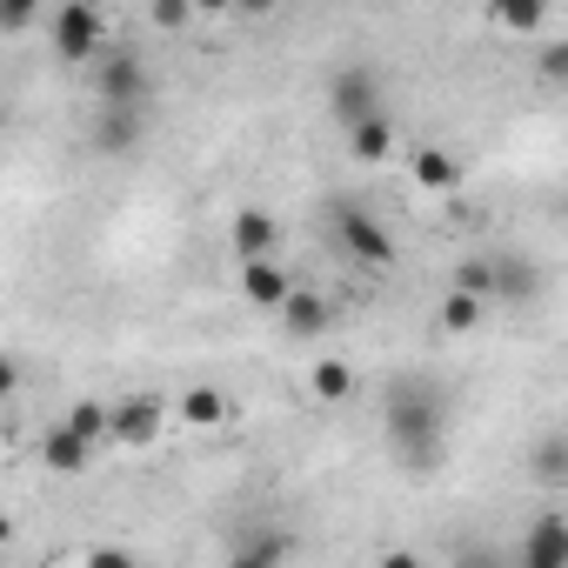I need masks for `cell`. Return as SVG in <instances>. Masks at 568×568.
<instances>
[{"mask_svg":"<svg viewBox=\"0 0 568 568\" xmlns=\"http://www.w3.org/2000/svg\"><path fill=\"white\" fill-rule=\"evenodd\" d=\"M382 435L408 475H435L448 455V395L428 375H395L382 395Z\"/></svg>","mask_w":568,"mask_h":568,"instance_id":"obj_1","label":"cell"},{"mask_svg":"<svg viewBox=\"0 0 568 568\" xmlns=\"http://www.w3.org/2000/svg\"><path fill=\"white\" fill-rule=\"evenodd\" d=\"M48 34H54V61H68V68H94L101 48H108V14L88 8V0H61V8L48 14Z\"/></svg>","mask_w":568,"mask_h":568,"instance_id":"obj_2","label":"cell"},{"mask_svg":"<svg viewBox=\"0 0 568 568\" xmlns=\"http://www.w3.org/2000/svg\"><path fill=\"white\" fill-rule=\"evenodd\" d=\"M335 247H342L348 261H362V267H388V261H395V234H388L368 207H355V201L335 207Z\"/></svg>","mask_w":568,"mask_h":568,"instance_id":"obj_3","label":"cell"},{"mask_svg":"<svg viewBox=\"0 0 568 568\" xmlns=\"http://www.w3.org/2000/svg\"><path fill=\"white\" fill-rule=\"evenodd\" d=\"M328 114H335L342 128H355V121L382 114V74H375L368 61L335 68V74H328Z\"/></svg>","mask_w":568,"mask_h":568,"instance_id":"obj_4","label":"cell"},{"mask_svg":"<svg viewBox=\"0 0 568 568\" xmlns=\"http://www.w3.org/2000/svg\"><path fill=\"white\" fill-rule=\"evenodd\" d=\"M148 61L134 48H101L94 61V101H148Z\"/></svg>","mask_w":568,"mask_h":568,"instance_id":"obj_5","label":"cell"},{"mask_svg":"<svg viewBox=\"0 0 568 568\" xmlns=\"http://www.w3.org/2000/svg\"><path fill=\"white\" fill-rule=\"evenodd\" d=\"M168 415H174L168 395H128V402H114V448H148V442H161Z\"/></svg>","mask_w":568,"mask_h":568,"instance_id":"obj_6","label":"cell"},{"mask_svg":"<svg viewBox=\"0 0 568 568\" xmlns=\"http://www.w3.org/2000/svg\"><path fill=\"white\" fill-rule=\"evenodd\" d=\"M148 134V101H101L94 114V148L101 154H134Z\"/></svg>","mask_w":568,"mask_h":568,"instance_id":"obj_7","label":"cell"},{"mask_svg":"<svg viewBox=\"0 0 568 568\" xmlns=\"http://www.w3.org/2000/svg\"><path fill=\"white\" fill-rule=\"evenodd\" d=\"M535 295H541V267L528 254H515V247H495V302L501 308H521Z\"/></svg>","mask_w":568,"mask_h":568,"instance_id":"obj_8","label":"cell"},{"mask_svg":"<svg viewBox=\"0 0 568 568\" xmlns=\"http://www.w3.org/2000/svg\"><path fill=\"white\" fill-rule=\"evenodd\" d=\"M94 448H101V442H88V435H81V428L68 422V415H61V422H54V428L41 435V462H48L54 475H88Z\"/></svg>","mask_w":568,"mask_h":568,"instance_id":"obj_9","label":"cell"},{"mask_svg":"<svg viewBox=\"0 0 568 568\" xmlns=\"http://www.w3.org/2000/svg\"><path fill=\"white\" fill-rule=\"evenodd\" d=\"M241 295L254 302V308H267V315H281V302L295 295V281L281 274V261L274 254H261V261H241Z\"/></svg>","mask_w":568,"mask_h":568,"instance_id":"obj_10","label":"cell"},{"mask_svg":"<svg viewBox=\"0 0 568 568\" xmlns=\"http://www.w3.org/2000/svg\"><path fill=\"white\" fill-rule=\"evenodd\" d=\"M227 247H234L241 261H261V254L281 247V221H274L267 207H241V214L227 221Z\"/></svg>","mask_w":568,"mask_h":568,"instance_id":"obj_11","label":"cell"},{"mask_svg":"<svg viewBox=\"0 0 568 568\" xmlns=\"http://www.w3.org/2000/svg\"><path fill=\"white\" fill-rule=\"evenodd\" d=\"M521 561L528 568H568V521L561 515H535V528L521 535Z\"/></svg>","mask_w":568,"mask_h":568,"instance_id":"obj_12","label":"cell"},{"mask_svg":"<svg viewBox=\"0 0 568 568\" xmlns=\"http://www.w3.org/2000/svg\"><path fill=\"white\" fill-rule=\"evenodd\" d=\"M328 322H335V308H328L322 295H308V288H295L288 302H281V328H288L295 342H322Z\"/></svg>","mask_w":568,"mask_h":568,"instance_id":"obj_13","label":"cell"},{"mask_svg":"<svg viewBox=\"0 0 568 568\" xmlns=\"http://www.w3.org/2000/svg\"><path fill=\"white\" fill-rule=\"evenodd\" d=\"M548 8H555V0H481L488 28H501V34H541Z\"/></svg>","mask_w":568,"mask_h":568,"instance_id":"obj_14","label":"cell"},{"mask_svg":"<svg viewBox=\"0 0 568 568\" xmlns=\"http://www.w3.org/2000/svg\"><path fill=\"white\" fill-rule=\"evenodd\" d=\"M528 481L535 488H568V428H555L528 448Z\"/></svg>","mask_w":568,"mask_h":568,"instance_id":"obj_15","label":"cell"},{"mask_svg":"<svg viewBox=\"0 0 568 568\" xmlns=\"http://www.w3.org/2000/svg\"><path fill=\"white\" fill-rule=\"evenodd\" d=\"M348 154H355V161H388V154H395V121H388V108L348 128Z\"/></svg>","mask_w":568,"mask_h":568,"instance_id":"obj_16","label":"cell"},{"mask_svg":"<svg viewBox=\"0 0 568 568\" xmlns=\"http://www.w3.org/2000/svg\"><path fill=\"white\" fill-rule=\"evenodd\" d=\"M415 181H422L428 194H455V187H462V161L428 141V148H415Z\"/></svg>","mask_w":568,"mask_h":568,"instance_id":"obj_17","label":"cell"},{"mask_svg":"<svg viewBox=\"0 0 568 568\" xmlns=\"http://www.w3.org/2000/svg\"><path fill=\"white\" fill-rule=\"evenodd\" d=\"M435 315H442V335H475V328H481V315H488V302H481V295H468V288H448Z\"/></svg>","mask_w":568,"mask_h":568,"instance_id":"obj_18","label":"cell"},{"mask_svg":"<svg viewBox=\"0 0 568 568\" xmlns=\"http://www.w3.org/2000/svg\"><path fill=\"white\" fill-rule=\"evenodd\" d=\"M308 388H315V402H328V408H335V402H348V395H355V368H348L342 355H322V362H315V375H308Z\"/></svg>","mask_w":568,"mask_h":568,"instance_id":"obj_19","label":"cell"},{"mask_svg":"<svg viewBox=\"0 0 568 568\" xmlns=\"http://www.w3.org/2000/svg\"><path fill=\"white\" fill-rule=\"evenodd\" d=\"M174 415H181L187 428H221V422H227V395H221V388H187V395L174 402Z\"/></svg>","mask_w":568,"mask_h":568,"instance_id":"obj_20","label":"cell"},{"mask_svg":"<svg viewBox=\"0 0 568 568\" xmlns=\"http://www.w3.org/2000/svg\"><path fill=\"white\" fill-rule=\"evenodd\" d=\"M535 81L568 94V34H548V41H535Z\"/></svg>","mask_w":568,"mask_h":568,"instance_id":"obj_21","label":"cell"},{"mask_svg":"<svg viewBox=\"0 0 568 568\" xmlns=\"http://www.w3.org/2000/svg\"><path fill=\"white\" fill-rule=\"evenodd\" d=\"M455 288L495 302V254H462V261H455Z\"/></svg>","mask_w":568,"mask_h":568,"instance_id":"obj_22","label":"cell"},{"mask_svg":"<svg viewBox=\"0 0 568 568\" xmlns=\"http://www.w3.org/2000/svg\"><path fill=\"white\" fill-rule=\"evenodd\" d=\"M68 422L88 442H114V402H68Z\"/></svg>","mask_w":568,"mask_h":568,"instance_id":"obj_23","label":"cell"},{"mask_svg":"<svg viewBox=\"0 0 568 568\" xmlns=\"http://www.w3.org/2000/svg\"><path fill=\"white\" fill-rule=\"evenodd\" d=\"M288 555H295V541H288V535H247V541L234 548V561H241V568H261V561H288Z\"/></svg>","mask_w":568,"mask_h":568,"instance_id":"obj_24","label":"cell"},{"mask_svg":"<svg viewBox=\"0 0 568 568\" xmlns=\"http://www.w3.org/2000/svg\"><path fill=\"white\" fill-rule=\"evenodd\" d=\"M201 8L194 0H148V21L161 28V34H187V21H194Z\"/></svg>","mask_w":568,"mask_h":568,"instance_id":"obj_25","label":"cell"},{"mask_svg":"<svg viewBox=\"0 0 568 568\" xmlns=\"http://www.w3.org/2000/svg\"><path fill=\"white\" fill-rule=\"evenodd\" d=\"M41 14V0H0V34H28Z\"/></svg>","mask_w":568,"mask_h":568,"instance_id":"obj_26","label":"cell"},{"mask_svg":"<svg viewBox=\"0 0 568 568\" xmlns=\"http://www.w3.org/2000/svg\"><path fill=\"white\" fill-rule=\"evenodd\" d=\"M234 8H241V14H254V21H267V14L281 8V0H234Z\"/></svg>","mask_w":568,"mask_h":568,"instance_id":"obj_27","label":"cell"},{"mask_svg":"<svg viewBox=\"0 0 568 568\" xmlns=\"http://www.w3.org/2000/svg\"><path fill=\"white\" fill-rule=\"evenodd\" d=\"M194 8H201V14H227V8H234V0H194Z\"/></svg>","mask_w":568,"mask_h":568,"instance_id":"obj_28","label":"cell"},{"mask_svg":"<svg viewBox=\"0 0 568 568\" xmlns=\"http://www.w3.org/2000/svg\"><path fill=\"white\" fill-rule=\"evenodd\" d=\"M561 221H568V194H561Z\"/></svg>","mask_w":568,"mask_h":568,"instance_id":"obj_29","label":"cell"},{"mask_svg":"<svg viewBox=\"0 0 568 568\" xmlns=\"http://www.w3.org/2000/svg\"><path fill=\"white\" fill-rule=\"evenodd\" d=\"M88 8H101V0H88Z\"/></svg>","mask_w":568,"mask_h":568,"instance_id":"obj_30","label":"cell"}]
</instances>
